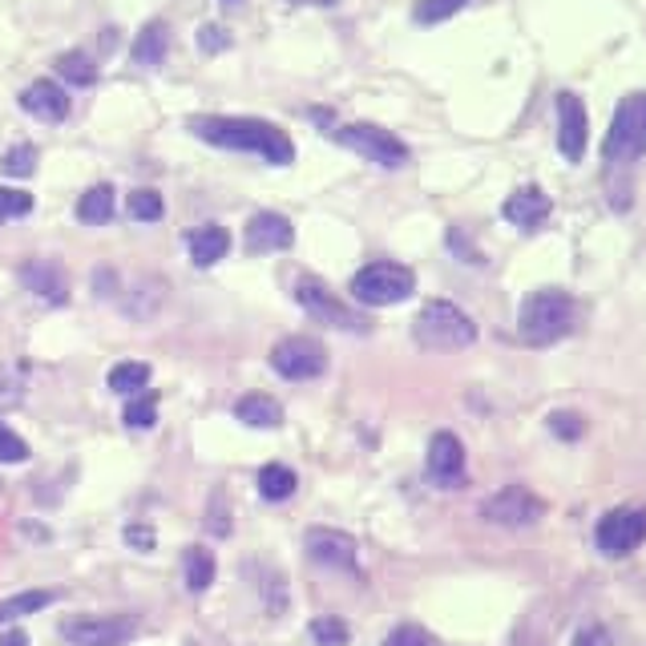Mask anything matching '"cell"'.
Wrapping results in <instances>:
<instances>
[{"mask_svg":"<svg viewBox=\"0 0 646 646\" xmlns=\"http://www.w3.org/2000/svg\"><path fill=\"white\" fill-rule=\"evenodd\" d=\"M187 129L202 142L218 145V150H243V154H255L267 166H291L295 162V145L283 129L275 122H263V117H223V114H202L190 117Z\"/></svg>","mask_w":646,"mask_h":646,"instance_id":"6da1fadb","label":"cell"},{"mask_svg":"<svg viewBox=\"0 0 646 646\" xmlns=\"http://www.w3.org/2000/svg\"><path fill=\"white\" fill-rule=\"evenodd\" d=\"M578 324V303L570 291L561 288H542L525 295L521 303V312H517V335H521V344L530 347H549L566 340Z\"/></svg>","mask_w":646,"mask_h":646,"instance_id":"7a4b0ae2","label":"cell"},{"mask_svg":"<svg viewBox=\"0 0 646 646\" xmlns=\"http://www.w3.org/2000/svg\"><path fill=\"white\" fill-rule=\"evenodd\" d=\"M413 340L429 352H460L477 340L473 316L448 300H429L413 319Z\"/></svg>","mask_w":646,"mask_h":646,"instance_id":"3957f363","label":"cell"},{"mask_svg":"<svg viewBox=\"0 0 646 646\" xmlns=\"http://www.w3.org/2000/svg\"><path fill=\"white\" fill-rule=\"evenodd\" d=\"M646 154V89L618 101L610 129H606L603 159L610 166H634Z\"/></svg>","mask_w":646,"mask_h":646,"instance_id":"277c9868","label":"cell"},{"mask_svg":"<svg viewBox=\"0 0 646 646\" xmlns=\"http://www.w3.org/2000/svg\"><path fill=\"white\" fill-rule=\"evenodd\" d=\"M417 291V275L404 263H368L352 275V295L364 307H392Z\"/></svg>","mask_w":646,"mask_h":646,"instance_id":"5b68a950","label":"cell"},{"mask_svg":"<svg viewBox=\"0 0 646 646\" xmlns=\"http://www.w3.org/2000/svg\"><path fill=\"white\" fill-rule=\"evenodd\" d=\"M335 134V142L347 145V150H356L359 159L376 162L380 170H401V166H408V145L396 138V134H388V129L372 126V122H352V126H340L331 129Z\"/></svg>","mask_w":646,"mask_h":646,"instance_id":"8992f818","label":"cell"},{"mask_svg":"<svg viewBox=\"0 0 646 646\" xmlns=\"http://www.w3.org/2000/svg\"><path fill=\"white\" fill-rule=\"evenodd\" d=\"M646 542V505H618L594 525V546L603 558H626Z\"/></svg>","mask_w":646,"mask_h":646,"instance_id":"52a82bcc","label":"cell"},{"mask_svg":"<svg viewBox=\"0 0 646 646\" xmlns=\"http://www.w3.org/2000/svg\"><path fill=\"white\" fill-rule=\"evenodd\" d=\"M481 517L493 525H505V530H530L546 517V502L525 485H505L481 502Z\"/></svg>","mask_w":646,"mask_h":646,"instance_id":"ba28073f","label":"cell"},{"mask_svg":"<svg viewBox=\"0 0 646 646\" xmlns=\"http://www.w3.org/2000/svg\"><path fill=\"white\" fill-rule=\"evenodd\" d=\"M295 303H300L303 312L312 319H319V324H328V328H340V331H368V319L359 316V312H352L347 303H340L335 295H331L319 279H312V275H300L295 279Z\"/></svg>","mask_w":646,"mask_h":646,"instance_id":"9c48e42d","label":"cell"},{"mask_svg":"<svg viewBox=\"0 0 646 646\" xmlns=\"http://www.w3.org/2000/svg\"><path fill=\"white\" fill-rule=\"evenodd\" d=\"M138 634V618L129 615H86L61 622V638L69 646H126Z\"/></svg>","mask_w":646,"mask_h":646,"instance_id":"30bf717a","label":"cell"},{"mask_svg":"<svg viewBox=\"0 0 646 646\" xmlns=\"http://www.w3.org/2000/svg\"><path fill=\"white\" fill-rule=\"evenodd\" d=\"M271 368L283 380H316L328 368V352L312 335H283L271 347Z\"/></svg>","mask_w":646,"mask_h":646,"instance_id":"8fae6325","label":"cell"},{"mask_svg":"<svg viewBox=\"0 0 646 646\" xmlns=\"http://www.w3.org/2000/svg\"><path fill=\"white\" fill-rule=\"evenodd\" d=\"M307 558L328 566V570H344V574H359V546L356 537L344 530H307Z\"/></svg>","mask_w":646,"mask_h":646,"instance_id":"7c38bea8","label":"cell"},{"mask_svg":"<svg viewBox=\"0 0 646 646\" xmlns=\"http://www.w3.org/2000/svg\"><path fill=\"white\" fill-rule=\"evenodd\" d=\"M586 138H590V117L586 105L578 93L561 89L558 93V150L566 162H582L586 154Z\"/></svg>","mask_w":646,"mask_h":646,"instance_id":"4fadbf2b","label":"cell"},{"mask_svg":"<svg viewBox=\"0 0 646 646\" xmlns=\"http://www.w3.org/2000/svg\"><path fill=\"white\" fill-rule=\"evenodd\" d=\"M429 477L436 489H460L469 477L465 465V445H460L453 432H436L429 441Z\"/></svg>","mask_w":646,"mask_h":646,"instance_id":"5bb4252c","label":"cell"},{"mask_svg":"<svg viewBox=\"0 0 646 646\" xmlns=\"http://www.w3.org/2000/svg\"><path fill=\"white\" fill-rule=\"evenodd\" d=\"M295 243V227L288 215L279 211H258L246 223V255H271V251H288Z\"/></svg>","mask_w":646,"mask_h":646,"instance_id":"9a60e30c","label":"cell"},{"mask_svg":"<svg viewBox=\"0 0 646 646\" xmlns=\"http://www.w3.org/2000/svg\"><path fill=\"white\" fill-rule=\"evenodd\" d=\"M549 211H554L549 194L542 187H533V182L530 187H517L502 206L505 223H514V227H521V230H537L549 218Z\"/></svg>","mask_w":646,"mask_h":646,"instance_id":"2e32d148","label":"cell"},{"mask_svg":"<svg viewBox=\"0 0 646 646\" xmlns=\"http://www.w3.org/2000/svg\"><path fill=\"white\" fill-rule=\"evenodd\" d=\"M21 283L45 303H65L69 300V279H65V267L53 263V258H29L21 267Z\"/></svg>","mask_w":646,"mask_h":646,"instance_id":"e0dca14e","label":"cell"},{"mask_svg":"<svg viewBox=\"0 0 646 646\" xmlns=\"http://www.w3.org/2000/svg\"><path fill=\"white\" fill-rule=\"evenodd\" d=\"M21 110H29L33 117H41V122H65L69 117V93L58 86V81H33L25 93H21Z\"/></svg>","mask_w":646,"mask_h":646,"instance_id":"ac0fdd59","label":"cell"},{"mask_svg":"<svg viewBox=\"0 0 646 646\" xmlns=\"http://www.w3.org/2000/svg\"><path fill=\"white\" fill-rule=\"evenodd\" d=\"M187 246H190V258H194V267H215L218 258H227L230 251V235L227 227H199L187 235Z\"/></svg>","mask_w":646,"mask_h":646,"instance_id":"d6986e66","label":"cell"},{"mask_svg":"<svg viewBox=\"0 0 646 646\" xmlns=\"http://www.w3.org/2000/svg\"><path fill=\"white\" fill-rule=\"evenodd\" d=\"M170 53V25L166 21H150L142 33H138V41H134V65H142V69H159L162 61Z\"/></svg>","mask_w":646,"mask_h":646,"instance_id":"ffe728a7","label":"cell"},{"mask_svg":"<svg viewBox=\"0 0 646 646\" xmlns=\"http://www.w3.org/2000/svg\"><path fill=\"white\" fill-rule=\"evenodd\" d=\"M235 417L251 425V429H279L283 425V404L267 396V392H251V396L235 404Z\"/></svg>","mask_w":646,"mask_h":646,"instance_id":"44dd1931","label":"cell"},{"mask_svg":"<svg viewBox=\"0 0 646 646\" xmlns=\"http://www.w3.org/2000/svg\"><path fill=\"white\" fill-rule=\"evenodd\" d=\"M77 218L89 223V227H105L114 218V187H89L81 199H77Z\"/></svg>","mask_w":646,"mask_h":646,"instance_id":"7402d4cb","label":"cell"},{"mask_svg":"<svg viewBox=\"0 0 646 646\" xmlns=\"http://www.w3.org/2000/svg\"><path fill=\"white\" fill-rule=\"evenodd\" d=\"M182 578H187L190 594L211 590V582H215V554L202 546H190L187 554H182Z\"/></svg>","mask_w":646,"mask_h":646,"instance_id":"603a6c76","label":"cell"},{"mask_svg":"<svg viewBox=\"0 0 646 646\" xmlns=\"http://www.w3.org/2000/svg\"><path fill=\"white\" fill-rule=\"evenodd\" d=\"M166 300V283L162 279H138V288L126 295V316L134 319H150Z\"/></svg>","mask_w":646,"mask_h":646,"instance_id":"cb8c5ba5","label":"cell"},{"mask_svg":"<svg viewBox=\"0 0 646 646\" xmlns=\"http://www.w3.org/2000/svg\"><path fill=\"white\" fill-rule=\"evenodd\" d=\"M58 590H25V594H13L0 603V622H16L25 615H41L45 606H53Z\"/></svg>","mask_w":646,"mask_h":646,"instance_id":"d4e9b609","label":"cell"},{"mask_svg":"<svg viewBox=\"0 0 646 646\" xmlns=\"http://www.w3.org/2000/svg\"><path fill=\"white\" fill-rule=\"evenodd\" d=\"M145 384H150V364H142V359H126V364L110 368V388L122 396H138Z\"/></svg>","mask_w":646,"mask_h":646,"instance_id":"484cf974","label":"cell"},{"mask_svg":"<svg viewBox=\"0 0 646 646\" xmlns=\"http://www.w3.org/2000/svg\"><path fill=\"white\" fill-rule=\"evenodd\" d=\"M300 485V477L291 473L288 465H267L263 473H258V493L267 497V502H288L291 493Z\"/></svg>","mask_w":646,"mask_h":646,"instance_id":"4316f807","label":"cell"},{"mask_svg":"<svg viewBox=\"0 0 646 646\" xmlns=\"http://www.w3.org/2000/svg\"><path fill=\"white\" fill-rule=\"evenodd\" d=\"M58 73L69 81V86H93L98 81V65L86 58V53H77V49H69V53H61L58 58Z\"/></svg>","mask_w":646,"mask_h":646,"instance_id":"83f0119b","label":"cell"},{"mask_svg":"<svg viewBox=\"0 0 646 646\" xmlns=\"http://www.w3.org/2000/svg\"><path fill=\"white\" fill-rule=\"evenodd\" d=\"M129 429H154L159 425V396L154 392H138V396H129L126 404V417H122Z\"/></svg>","mask_w":646,"mask_h":646,"instance_id":"f1b7e54d","label":"cell"},{"mask_svg":"<svg viewBox=\"0 0 646 646\" xmlns=\"http://www.w3.org/2000/svg\"><path fill=\"white\" fill-rule=\"evenodd\" d=\"M347 638H352V631H347L344 618L319 615L316 622H312V643L316 646H347Z\"/></svg>","mask_w":646,"mask_h":646,"instance_id":"f546056e","label":"cell"},{"mask_svg":"<svg viewBox=\"0 0 646 646\" xmlns=\"http://www.w3.org/2000/svg\"><path fill=\"white\" fill-rule=\"evenodd\" d=\"M465 4H473V0H420L413 16H417V25H441L448 16H457Z\"/></svg>","mask_w":646,"mask_h":646,"instance_id":"4dcf8cb0","label":"cell"},{"mask_svg":"<svg viewBox=\"0 0 646 646\" xmlns=\"http://www.w3.org/2000/svg\"><path fill=\"white\" fill-rule=\"evenodd\" d=\"M129 218H138V223H159L162 218V211H166V206H162V194L159 190H134V194H129Z\"/></svg>","mask_w":646,"mask_h":646,"instance_id":"1f68e13d","label":"cell"},{"mask_svg":"<svg viewBox=\"0 0 646 646\" xmlns=\"http://www.w3.org/2000/svg\"><path fill=\"white\" fill-rule=\"evenodd\" d=\"M0 170L13 174V178H29V174L37 170V145H33V142L13 145V150L0 159Z\"/></svg>","mask_w":646,"mask_h":646,"instance_id":"d6a6232c","label":"cell"},{"mask_svg":"<svg viewBox=\"0 0 646 646\" xmlns=\"http://www.w3.org/2000/svg\"><path fill=\"white\" fill-rule=\"evenodd\" d=\"M25 401V376L21 368H0V417Z\"/></svg>","mask_w":646,"mask_h":646,"instance_id":"836d02e7","label":"cell"},{"mask_svg":"<svg viewBox=\"0 0 646 646\" xmlns=\"http://www.w3.org/2000/svg\"><path fill=\"white\" fill-rule=\"evenodd\" d=\"M33 211V194L29 190H13V187H0V227L9 218H21Z\"/></svg>","mask_w":646,"mask_h":646,"instance_id":"e575fe53","label":"cell"},{"mask_svg":"<svg viewBox=\"0 0 646 646\" xmlns=\"http://www.w3.org/2000/svg\"><path fill=\"white\" fill-rule=\"evenodd\" d=\"M21 460H29V445L13 429L0 425V465H21Z\"/></svg>","mask_w":646,"mask_h":646,"instance_id":"d590c367","label":"cell"},{"mask_svg":"<svg viewBox=\"0 0 646 646\" xmlns=\"http://www.w3.org/2000/svg\"><path fill=\"white\" fill-rule=\"evenodd\" d=\"M384 646H436V638H432L425 626H413V622H404V626H396V631L388 634Z\"/></svg>","mask_w":646,"mask_h":646,"instance_id":"8d00e7d4","label":"cell"},{"mask_svg":"<svg viewBox=\"0 0 646 646\" xmlns=\"http://www.w3.org/2000/svg\"><path fill=\"white\" fill-rule=\"evenodd\" d=\"M549 432L561 436V441H578V436L586 432V420L578 417V413H554V417H549Z\"/></svg>","mask_w":646,"mask_h":646,"instance_id":"74e56055","label":"cell"},{"mask_svg":"<svg viewBox=\"0 0 646 646\" xmlns=\"http://www.w3.org/2000/svg\"><path fill=\"white\" fill-rule=\"evenodd\" d=\"M206 525L215 537H227L230 533V521H227V497H223V489H218L215 497H211V514H206Z\"/></svg>","mask_w":646,"mask_h":646,"instance_id":"f35d334b","label":"cell"},{"mask_svg":"<svg viewBox=\"0 0 646 646\" xmlns=\"http://www.w3.org/2000/svg\"><path fill=\"white\" fill-rule=\"evenodd\" d=\"M230 45V37H227V29L223 25H202L199 29V49L202 53H223Z\"/></svg>","mask_w":646,"mask_h":646,"instance_id":"ab89813d","label":"cell"},{"mask_svg":"<svg viewBox=\"0 0 646 646\" xmlns=\"http://www.w3.org/2000/svg\"><path fill=\"white\" fill-rule=\"evenodd\" d=\"M574 646H615V638H610V631H606L603 622H590V626L578 631Z\"/></svg>","mask_w":646,"mask_h":646,"instance_id":"60d3db41","label":"cell"},{"mask_svg":"<svg viewBox=\"0 0 646 646\" xmlns=\"http://www.w3.org/2000/svg\"><path fill=\"white\" fill-rule=\"evenodd\" d=\"M126 542L134 549H154V530L150 525H126Z\"/></svg>","mask_w":646,"mask_h":646,"instance_id":"b9f144b4","label":"cell"},{"mask_svg":"<svg viewBox=\"0 0 646 646\" xmlns=\"http://www.w3.org/2000/svg\"><path fill=\"white\" fill-rule=\"evenodd\" d=\"M0 646H29V634H25V631H9L4 638H0Z\"/></svg>","mask_w":646,"mask_h":646,"instance_id":"7bdbcfd3","label":"cell"},{"mask_svg":"<svg viewBox=\"0 0 646 646\" xmlns=\"http://www.w3.org/2000/svg\"><path fill=\"white\" fill-rule=\"evenodd\" d=\"M291 4H307V9H331V4H340V0H291Z\"/></svg>","mask_w":646,"mask_h":646,"instance_id":"ee69618b","label":"cell"},{"mask_svg":"<svg viewBox=\"0 0 646 646\" xmlns=\"http://www.w3.org/2000/svg\"><path fill=\"white\" fill-rule=\"evenodd\" d=\"M223 4H239V0H223Z\"/></svg>","mask_w":646,"mask_h":646,"instance_id":"f6af8a7d","label":"cell"}]
</instances>
